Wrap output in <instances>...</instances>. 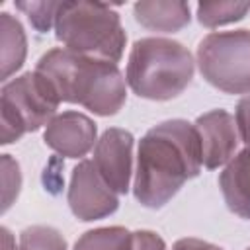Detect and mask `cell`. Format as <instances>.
<instances>
[{"instance_id":"1","label":"cell","mask_w":250,"mask_h":250,"mask_svg":"<svg viewBox=\"0 0 250 250\" xmlns=\"http://www.w3.org/2000/svg\"><path fill=\"white\" fill-rule=\"evenodd\" d=\"M201 143L193 123L168 119L139 141L133 182L135 199L148 209L164 207L180 188L201 172Z\"/></svg>"},{"instance_id":"2","label":"cell","mask_w":250,"mask_h":250,"mask_svg":"<svg viewBox=\"0 0 250 250\" xmlns=\"http://www.w3.org/2000/svg\"><path fill=\"white\" fill-rule=\"evenodd\" d=\"M35 70L49 78L61 102L78 104L102 117L115 115L127 100V80L119 66L107 61L57 47L37 61Z\"/></svg>"},{"instance_id":"3","label":"cell","mask_w":250,"mask_h":250,"mask_svg":"<svg viewBox=\"0 0 250 250\" xmlns=\"http://www.w3.org/2000/svg\"><path fill=\"white\" fill-rule=\"evenodd\" d=\"M193 70V57L180 41L143 37L131 47L125 80L139 98L166 102L189 86Z\"/></svg>"},{"instance_id":"4","label":"cell","mask_w":250,"mask_h":250,"mask_svg":"<svg viewBox=\"0 0 250 250\" xmlns=\"http://www.w3.org/2000/svg\"><path fill=\"white\" fill-rule=\"evenodd\" d=\"M55 37L68 51L113 64L121 61L127 41L121 18L109 4L84 0L61 2Z\"/></svg>"},{"instance_id":"5","label":"cell","mask_w":250,"mask_h":250,"mask_svg":"<svg viewBox=\"0 0 250 250\" xmlns=\"http://www.w3.org/2000/svg\"><path fill=\"white\" fill-rule=\"evenodd\" d=\"M0 100L2 145L16 143L43 125L47 127L61 105L57 90L39 70H29L4 82Z\"/></svg>"},{"instance_id":"6","label":"cell","mask_w":250,"mask_h":250,"mask_svg":"<svg viewBox=\"0 0 250 250\" xmlns=\"http://www.w3.org/2000/svg\"><path fill=\"white\" fill-rule=\"evenodd\" d=\"M201 76L225 94H250V29L213 31L197 45Z\"/></svg>"},{"instance_id":"7","label":"cell","mask_w":250,"mask_h":250,"mask_svg":"<svg viewBox=\"0 0 250 250\" xmlns=\"http://www.w3.org/2000/svg\"><path fill=\"white\" fill-rule=\"evenodd\" d=\"M66 199L72 215L84 223L109 217L119 207L117 193L102 178L94 160H80L72 168Z\"/></svg>"},{"instance_id":"8","label":"cell","mask_w":250,"mask_h":250,"mask_svg":"<svg viewBox=\"0 0 250 250\" xmlns=\"http://www.w3.org/2000/svg\"><path fill=\"white\" fill-rule=\"evenodd\" d=\"M133 143L135 139L129 131L109 127L94 146V164L117 195L129 191L133 174Z\"/></svg>"},{"instance_id":"9","label":"cell","mask_w":250,"mask_h":250,"mask_svg":"<svg viewBox=\"0 0 250 250\" xmlns=\"http://www.w3.org/2000/svg\"><path fill=\"white\" fill-rule=\"evenodd\" d=\"M45 145L61 156L82 158L98 143L96 123L80 111L57 113L43 131Z\"/></svg>"},{"instance_id":"10","label":"cell","mask_w":250,"mask_h":250,"mask_svg":"<svg viewBox=\"0 0 250 250\" xmlns=\"http://www.w3.org/2000/svg\"><path fill=\"white\" fill-rule=\"evenodd\" d=\"M195 131L201 143V162L215 170L227 164L238 146V129L234 117L227 109H211L195 119Z\"/></svg>"},{"instance_id":"11","label":"cell","mask_w":250,"mask_h":250,"mask_svg":"<svg viewBox=\"0 0 250 250\" xmlns=\"http://www.w3.org/2000/svg\"><path fill=\"white\" fill-rule=\"evenodd\" d=\"M227 207L240 219H250V148L234 154L219 176Z\"/></svg>"},{"instance_id":"12","label":"cell","mask_w":250,"mask_h":250,"mask_svg":"<svg viewBox=\"0 0 250 250\" xmlns=\"http://www.w3.org/2000/svg\"><path fill=\"white\" fill-rule=\"evenodd\" d=\"M135 20L150 29L162 33H174L186 27L191 20L189 4L182 0H146L133 6Z\"/></svg>"},{"instance_id":"13","label":"cell","mask_w":250,"mask_h":250,"mask_svg":"<svg viewBox=\"0 0 250 250\" xmlns=\"http://www.w3.org/2000/svg\"><path fill=\"white\" fill-rule=\"evenodd\" d=\"M27 55V37L18 18L8 12L0 14V64L2 80L8 82L16 70L21 68Z\"/></svg>"},{"instance_id":"14","label":"cell","mask_w":250,"mask_h":250,"mask_svg":"<svg viewBox=\"0 0 250 250\" xmlns=\"http://www.w3.org/2000/svg\"><path fill=\"white\" fill-rule=\"evenodd\" d=\"M74 250H133V232L123 227H100L86 230Z\"/></svg>"},{"instance_id":"15","label":"cell","mask_w":250,"mask_h":250,"mask_svg":"<svg viewBox=\"0 0 250 250\" xmlns=\"http://www.w3.org/2000/svg\"><path fill=\"white\" fill-rule=\"evenodd\" d=\"M250 12V2H199L197 20L205 27H219L240 21Z\"/></svg>"},{"instance_id":"16","label":"cell","mask_w":250,"mask_h":250,"mask_svg":"<svg viewBox=\"0 0 250 250\" xmlns=\"http://www.w3.org/2000/svg\"><path fill=\"white\" fill-rule=\"evenodd\" d=\"M20 250H66V240L53 227L33 225L21 230Z\"/></svg>"},{"instance_id":"17","label":"cell","mask_w":250,"mask_h":250,"mask_svg":"<svg viewBox=\"0 0 250 250\" xmlns=\"http://www.w3.org/2000/svg\"><path fill=\"white\" fill-rule=\"evenodd\" d=\"M16 8L21 10L29 18L31 25L39 33H47L51 29V25H55L61 2H51V0H43V2H16Z\"/></svg>"},{"instance_id":"18","label":"cell","mask_w":250,"mask_h":250,"mask_svg":"<svg viewBox=\"0 0 250 250\" xmlns=\"http://www.w3.org/2000/svg\"><path fill=\"white\" fill-rule=\"evenodd\" d=\"M0 168H2V213H6L20 195L21 172H20V164L10 154H2Z\"/></svg>"},{"instance_id":"19","label":"cell","mask_w":250,"mask_h":250,"mask_svg":"<svg viewBox=\"0 0 250 250\" xmlns=\"http://www.w3.org/2000/svg\"><path fill=\"white\" fill-rule=\"evenodd\" d=\"M234 121H236V129H238L240 141L246 145V148H250V96H244L236 104Z\"/></svg>"},{"instance_id":"20","label":"cell","mask_w":250,"mask_h":250,"mask_svg":"<svg viewBox=\"0 0 250 250\" xmlns=\"http://www.w3.org/2000/svg\"><path fill=\"white\" fill-rule=\"evenodd\" d=\"M133 250H166V242L152 230H135Z\"/></svg>"},{"instance_id":"21","label":"cell","mask_w":250,"mask_h":250,"mask_svg":"<svg viewBox=\"0 0 250 250\" xmlns=\"http://www.w3.org/2000/svg\"><path fill=\"white\" fill-rule=\"evenodd\" d=\"M172 250H223L221 246L217 244H211L207 240H201V238H180L174 242Z\"/></svg>"},{"instance_id":"22","label":"cell","mask_w":250,"mask_h":250,"mask_svg":"<svg viewBox=\"0 0 250 250\" xmlns=\"http://www.w3.org/2000/svg\"><path fill=\"white\" fill-rule=\"evenodd\" d=\"M0 246H2V250H20V248L16 246L14 234L10 232L8 227H2V229H0Z\"/></svg>"},{"instance_id":"23","label":"cell","mask_w":250,"mask_h":250,"mask_svg":"<svg viewBox=\"0 0 250 250\" xmlns=\"http://www.w3.org/2000/svg\"><path fill=\"white\" fill-rule=\"evenodd\" d=\"M246 250H250V248H246Z\"/></svg>"}]
</instances>
